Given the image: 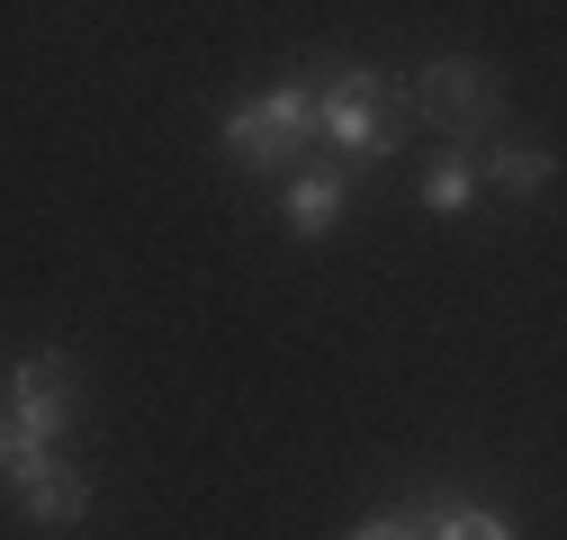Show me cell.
<instances>
[{
    "mask_svg": "<svg viewBox=\"0 0 567 540\" xmlns=\"http://www.w3.org/2000/svg\"><path fill=\"white\" fill-rule=\"evenodd\" d=\"M405 82L396 73H370V63H333V73L316 82V145H333V163H388L405 154Z\"/></svg>",
    "mask_w": 567,
    "mask_h": 540,
    "instance_id": "1",
    "label": "cell"
},
{
    "mask_svg": "<svg viewBox=\"0 0 567 540\" xmlns=\"http://www.w3.org/2000/svg\"><path fill=\"white\" fill-rule=\"evenodd\" d=\"M217 145H226L244 172H261V180L298 172L307 145H316V82H270L261 100L226 108V117H217Z\"/></svg>",
    "mask_w": 567,
    "mask_h": 540,
    "instance_id": "2",
    "label": "cell"
},
{
    "mask_svg": "<svg viewBox=\"0 0 567 540\" xmlns=\"http://www.w3.org/2000/svg\"><path fill=\"white\" fill-rule=\"evenodd\" d=\"M405 117L414 126H442L451 145H486V135L505 126V82H495L477 54H433L405 82Z\"/></svg>",
    "mask_w": 567,
    "mask_h": 540,
    "instance_id": "3",
    "label": "cell"
},
{
    "mask_svg": "<svg viewBox=\"0 0 567 540\" xmlns=\"http://www.w3.org/2000/svg\"><path fill=\"white\" fill-rule=\"evenodd\" d=\"M0 415H10L19 450H63V433L82 424V361L73 352H28L0 378Z\"/></svg>",
    "mask_w": 567,
    "mask_h": 540,
    "instance_id": "4",
    "label": "cell"
},
{
    "mask_svg": "<svg viewBox=\"0 0 567 540\" xmlns=\"http://www.w3.org/2000/svg\"><path fill=\"white\" fill-rule=\"evenodd\" d=\"M10 496H19V513L37 522V531H73V522H91V478L63 450H19L10 459Z\"/></svg>",
    "mask_w": 567,
    "mask_h": 540,
    "instance_id": "5",
    "label": "cell"
},
{
    "mask_svg": "<svg viewBox=\"0 0 567 540\" xmlns=\"http://www.w3.org/2000/svg\"><path fill=\"white\" fill-rule=\"evenodd\" d=\"M351 208V172L342 163H298V172H279V226H289L298 243H324Z\"/></svg>",
    "mask_w": 567,
    "mask_h": 540,
    "instance_id": "6",
    "label": "cell"
},
{
    "mask_svg": "<svg viewBox=\"0 0 567 540\" xmlns=\"http://www.w3.org/2000/svg\"><path fill=\"white\" fill-rule=\"evenodd\" d=\"M468 163H477V189H505V198H549V189H558V154L514 145V135H486V145H468Z\"/></svg>",
    "mask_w": 567,
    "mask_h": 540,
    "instance_id": "7",
    "label": "cell"
},
{
    "mask_svg": "<svg viewBox=\"0 0 567 540\" xmlns=\"http://www.w3.org/2000/svg\"><path fill=\"white\" fill-rule=\"evenodd\" d=\"M468 208H477V163L468 145H442L423 163V217H468Z\"/></svg>",
    "mask_w": 567,
    "mask_h": 540,
    "instance_id": "8",
    "label": "cell"
},
{
    "mask_svg": "<svg viewBox=\"0 0 567 540\" xmlns=\"http://www.w3.org/2000/svg\"><path fill=\"white\" fill-rule=\"evenodd\" d=\"M414 540H523V531L486 505H414Z\"/></svg>",
    "mask_w": 567,
    "mask_h": 540,
    "instance_id": "9",
    "label": "cell"
},
{
    "mask_svg": "<svg viewBox=\"0 0 567 540\" xmlns=\"http://www.w3.org/2000/svg\"><path fill=\"white\" fill-rule=\"evenodd\" d=\"M351 540H414V505H388V513H370Z\"/></svg>",
    "mask_w": 567,
    "mask_h": 540,
    "instance_id": "10",
    "label": "cell"
},
{
    "mask_svg": "<svg viewBox=\"0 0 567 540\" xmlns=\"http://www.w3.org/2000/svg\"><path fill=\"white\" fill-rule=\"evenodd\" d=\"M10 459H19V433H10V415H0V478H10Z\"/></svg>",
    "mask_w": 567,
    "mask_h": 540,
    "instance_id": "11",
    "label": "cell"
}]
</instances>
